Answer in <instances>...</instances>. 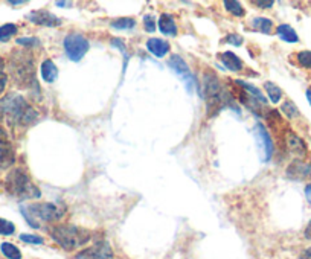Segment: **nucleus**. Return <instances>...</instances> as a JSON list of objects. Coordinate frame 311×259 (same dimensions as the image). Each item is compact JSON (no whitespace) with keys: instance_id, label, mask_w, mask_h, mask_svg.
<instances>
[{"instance_id":"nucleus-24","label":"nucleus","mask_w":311,"mask_h":259,"mask_svg":"<svg viewBox=\"0 0 311 259\" xmlns=\"http://www.w3.org/2000/svg\"><path fill=\"white\" fill-rule=\"evenodd\" d=\"M224 6L229 12H232L234 15L237 17H243L244 15V8L240 2H235V0H226L224 2Z\"/></svg>"},{"instance_id":"nucleus-17","label":"nucleus","mask_w":311,"mask_h":259,"mask_svg":"<svg viewBox=\"0 0 311 259\" xmlns=\"http://www.w3.org/2000/svg\"><path fill=\"white\" fill-rule=\"evenodd\" d=\"M14 160H15L14 151L8 145L0 143V169H6V168L12 166Z\"/></svg>"},{"instance_id":"nucleus-13","label":"nucleus","mask_w":311,"mask_h":259,"mask_svg":"<svg viewBox=\"0 0 311 259\" xmlns=\"http://www.w3.org/2000/svg\"><path fill=\"white\" fill-rule=\"evenodd\" d=\"M287 146L296 156H305V153H307V146H305L304 140L301 137H298L295 133H287Z\"/></svg>"},{"instance_id":"nucleus-40","label":"nucleus","mask_w":311,"mask_h":259,"mask_svg":"<svg viewBox=\"0 0 311 259\" xmlns=\"http://www.w3.org/2000/svg\"><path fill=\"white\" fill-rule=\"evenodd\" d=\"M307 99H308V102L311 104V87L307 90Z\"/></svg>"},{"instance_id":"nucleus-8","label":"nucleus","mask_w":311,"mask_h":259,"mask_svg":"<svg viewBox=\"0 0 311 259\" xmlns=\"http://www.w3.org/2000/svg\"><path fill=\"white\" fill-rule=\"evenodd\" d=\"M113 250L107 241H98L92 247L84 249L76 255V259H113Z\"/></svg>"},{"instance_id":"nucleus-39","label":"nucleus","mask_w":311,"mask_h":259,"mask_svg":"<svg viewBox=\"0 0 311 259\" xmlns=\"http://www.w3.org/2000/svg\"><path fill=\"white\" fill-rule=\"evenodd\" d=\"M305 235H307V238H311V221H310V224H308V227H307V232H305Z\"/></svg>"},{"instance_id":"nucleus-33","label":"nucleus","mask_w":311,"mask_h":259,"mask_svg":"<svg viewBox=\"0 0 311 259\" xmlns=\"http://www.w3.org/2000/svg\"><path fill=\"white\" fill-rule=\"evenodd\" d=\"M273 0H267V2H261V0H256V2H253V5H256V6H261L262 9H268V8H272L273 6Z\"/></svg>"},{"instance_id":"nucleus-6","label":"nucleus","mask_w":311,"mask_h":259,"mask_svg":"<svg viewBox=\"0 0 311 259\" xmlns=\"http://www.w3.org/2000/svg\"><path fill=\"white\" fill-rule=\"evenodd\" d=\"M90 45L89 40L86 37H82L81 34H69L64 38V51L66 55L69 57V60L78 63L82 60V57L87 54Z\"/></svg>"},{"instance_id":"nucleus-18","label":"nucleus","mask_w":311,"mask_h":259,"mask_svg":"<svg viewBox=\"0 0 311 259\" xmlns=\"http://www.w3.org/2000/svg\"><path fill=\"white\" fill-rule=\"evenodd\" d=\"M276 32H278V35H279L284 41H287V43H298V40H299L296 31H295L290 25H279L278 29H276Z\"/></svg>"},{"instance_id":"nucleus-26","label":"nucleus","mask_w":311,"mask_h":259,"mask_svg":"<svg viewBox=\"0 0 311 259\" xmlns=\"http://www.w3.org/2000/svg\"><path fill=\"white\" fill-rule=\"evenodd\" d=\"M14 232H15V226H14L11 221H8V220L0 218V235L9 236V235H12Z\"/></svg>"},{"instance_id":"nucleus-4","label":"nucleus","mask_w":311,"mask_h":259,"mask_svg":"<svg viewBox=\"0 0 311 259\" xmlns=\"http://www.w3.org/2000/svg\"><path fill=\"white\" fill-rule=\"evenodd\" d=\"M22 212H23L26 221L35 229L40 227L37 220L46 221V223H54V221H58L64 215V209L54 203H35L28 207L22 206Z\"/></svg>"},{"instance_id":"nucleus-19","label":"nucleus","mask_w":311,"mask_h":259,"mask_svg":"<svg viewBox=\"0 0 311 259\" xmlns=\"http://www.w3.org/2000/svg\"><path fill=\"white\" fill-rule=\"evenodd\" d=\"M252 26H253L255 29H258L259 32H262V34H270V32H272V26H273V23H272L270 18H265V17H256V18H253Z\"/></svg>"},{"instance_id":"nucleus-41","label":"nucleus","mask_w":311,"mask_h":259,"mask_svg":"<svg viewBox=\"0 0 311 259\" xmlns=\"http://www.w3.org/2000/svg\"><path fill=\"white\" fill-rule=\"evenodd\" d=\"M11 5H22V3H25V2H9Z\"/></svg>"},{"instance_id":"nucleus-15","label":"nucleus","mask_w":311,"mask_h":259,"mask_svg":"<svg viewBox=\"0 0 311 259\" xmlns=\"http://www.w3.org/2000/svg\"><path fill=\"white\" fill-rule=\"evenodd\" d=\"M42 76L46 82H54L58 76V69L52 60H45L42 64Z\"/></svg>"},{"instance_id":"nucleus-34","label":"nucleus","mask_w":311,"mask_h":259,"mask_svg":"<svg viewBox=\"0 0 311 259\" xmlns=\"http://www.w3.org/2000/svg\"><path fill=\"white\" fill-rule=\"evenodd\" d=\"M6 84H8V75H6V73H3V72H0V95L3 93V90H5V87H6Z\"/></svg>"},{"instance_id":"nucleus-25","label":"nucleus","mask_w":311,"mask_h":259,"mask_svg":"<svg viewBox=\"0 0 311 259\" xmlns=\"http://www.w3.org/2000/svg\"><path fill=\"white\" fill-rule=\"evenodd\" d=\"M134 26H136V21L133 18H128V17L116 18L112 21V28H115V29H131Z\"/></svg>"},{"instance_id":"nucleus-1","label":"nucleus","mask_w":311,"mask_h":259,"mask_svg":"<svg viewBox=\"0 0 311 259\" xmlns=\"http://www.w3.org/2000/svg\"><path fill=\"white\" fill-rule=\"evenodd\" d=\"M37 118V112L18 95H11L0 101V121L5 119L9 125H31Z\"/></svg>"},{"instance_id":"nucleus-38","label":"nucleus","mask_w":311,"mask_h":259,"mask_svg":"<svg viewBox=\"0 0 311 259\" xmlns=\"http://www.w3.org/2000/svg\"><path fill=\"white\" fill-rule=\"evenodd\" d=\"M57 6H72L70 2H57Z\"/></svg>"},{"instance_id":"nucleus-10","label":"nucleus","mask_w":311,"mask_h":259,"mask_svg":"<svg viewBox=\"0 0 311 259\" xmlns=\"http://www.w3.org/2000/svg\"><path fill=\"white\" fill-rule=\"evenodd\" d=\"M170 67L174 70V73H177L179 76H182L185 79V84H186L188 90L191 92L192 87H194V78L191 76V70L188 67L186 61L180 57V55H173L168 61Z\"/></svg>"},{"instance_id":"nucleus-36","label":"nucleus","mask_w":311,"mask_h":259,"mask_svg":"<svg viewBox=\"0 0 311 259\" xmlns=\"http://www.w3.org/2000/svg\"><path fill=\"white\" fill-rule=\"evenodd\" d=\"M305 197H307L308 203L311 204V183L310 185H307V188H305Z\"/></svg>"},{"instance_id":"nucleus-2","label":"nucleus","mask_w":311,"mask_h":259,"mask_svg":"<svg viewBox=\"0 0 311 259\" xmlns=\"http://www.w3.org/2000/svg\"><path fill=\"white\" fill-rule=\"evenodd\" d=\"M51 236L64 250L72 252L86 246L92 240V232L76 226L61 224V226H55L51 230Z\"/></svg>"},{"instance_id":"nucleus-21","label":"nucleus","mask_w":311,"mask_h":259,"mask_svg":"<svg viewBox=\"0 0 311 259\" xmlns=\"http://www.w3.org/2000/svg\"><path fill=\"white\" fill-rule=\"evenodd\" d=\"M265 90H267V93H268V96H270V101H272L273 104H278V102L281 101V98H282V90H281L275 82L267 81V82H265Z\"/></svg>"},{"instance_id":"nucleus-28","label":"nucleus","mask_w":311,"mask_h":259,"mask_svg":"<svg viewBox=\"0 0 311 259\" xmlns=\"http://www.w3.org/2000/svg\"><path fill=\"white\" fill-rule=\"evenodd\" d=\"M298 61L304 67L307 69H311V52L310 51H302L298 54Z\"/></svg>"},{"instance_id":"nucleus-5","label":"nucleus","mask_w":311,"mask_h":259,"mask_svg":"<svg viewBox=\"0 0 311 259\" xmlns=\"http://www.w3.org/2000/svg\"><path fill=\"white\" fill-rule=\"evenodd\" d=\"M11 72L17 84L28 87L31 84H35V69L31 55L28 54H14L11 60Z\"/></svg>"},{"instance_id":"nucleus-37","label":"nucleus","mask_w":311,"mask_h":259,"mask_svg":"<svg viewBox=\"0 0 311 259\" xmlns=\"http://www.w3.org/2000/svg\"><path fill=\"white\" fill-rule=\"evenodd\" d=\"M301 259H311V249L310 250H305V252L301 255Z\"/></svg>"},{"instance_id":"nucleus-30","label":"nucleus","mask_w":311,"mask_h":259,"mask_svg":"<svg viewBox=\"0 0 311 259\" xmlns=\"http://www.w3.org/2000/svg\"><path fill=\"white\" fill-rule=\"evenodd\" d=\"M143 26L148 32H154L156 31V18L153 15H145L143 17Z\"/></svg>"},{"instance_id":"nucleus-22","label":"nucleus","mask_w":311,"mask_h":259,"mask_svg":"<svg viewBox=\"0 0 311 259\" xmlns=\"http://www.w3.org/2000/svg\"><path fill=\"white\" fill-rule=\"evenodd\" d=\"M237 84L238 85H241V87H244L246 90H249L250 96L253 98V99H256V101H259L261 104H267V99H265V96L259 92V89H256V87H253L252 84H247V82H244V81H237Z\"/></svg>"},{"instance_id":"nucleus-29","label":"nucleus","mask_w":311,"mask_h":259,"mask_svg":"<svg viewBox=\"0 0 311 259\" xmlns=\"http://www.w3.org/2000/svg\"><path fill=\"white\" fill-rule=\"evenodd\" d=\"M282 112L287 115V118H295V116L298 115V109H296V105H295L293 102H290V101L284 102V105H282Z\"/></svg>"},{"instance_id":"nucleus-42","label":"nucleus","mask_w":311,"mask_h":259,"mask_svg":"<svg viewBox=\"0 0 311 259\" xmlns=\"http://www.w3.org/2000/svg\"><path fill=\"white\" fill-rule=\"evenodd\" d=\"M3 66H5V63H3V60L0 58V69H3ZM0 72H2V70H0Z\"/></svg>"},{"instance_id":"nucleus-35","label":"nucleus","mask_w":311,"mask_h":259,"mask_svg":"<svg viewBox=\"0 0 311 259\" xmlns=\"http://www.w3.org/2000/svg\"><path fill=\"white\" fill-rule=\"evenodd\" d=\"M6 140H8V134H6V131L0 127V143H6Z\"/></svg>"},{"instance_id":"nucleus-27","label":"nucleus","mask_w":311,"mask_h":259,"mask_svg":"<svg viewBox=\"0 0 311 259\" xmlns=\"http://www.w3.org/2000/svg\"><path fill=\"white\" fill-rule=\"evenodd\" d=\"M20 240L26 244H43L45 240L42 236H37V235H31V233H22L20 235Z\"/></svg>"},{"instance_id":"nucleus-11","label":"nucleus","mask_w":311,"mask_h":259,"mask_svg":"<svg viewBox=\"0 0 311 259\" xmlns=\"http://www.w3.org/2000/svg\"><path fill=\"white\" fill-rule=\"evenodd\" d=\"M287 174L298 180L311 179V163H302L301 160H296L290 165Z\"/></svg>"},{"instance_id":"nucleus-3","label":"nucleus","mask_w":311,"mask_h":259,"mask_svg":"<svg viewBox=\"0 0 311 259\" xmlns=\"http://www.w3.org/2000/svg\"><path fill=\"white\" fill-rule=\"evenodd\" d=\"M5 188L6 191L14 197H18L22 200H31V198H40V189L31 182L29 176L20 169L15 168L12 169L6 179H5Z\"/></svg>"},{"instance_id":"nucleus-31","label":"nucleus","mask_w":311,"mask_h":259,"mask_svg":"<svg viewBox=\"0 0 311 259\" xmlns=\"http://www.w3.org/2000/svg\"><path fill=\"white\" fill-rule=\"evenodd\" d=\"M40 41L34 37H22V38H17V45L20 46H37Z\"/></svg>"},{"instance_id":"nucleus-9","label":"nucleus","mask_w":311,"mask_h":259,"mask_svg":"<svg viewBox=\"0 0 311 259\" xmlns=\"http://www.w3.org/2000/svg\"><path fill=\"white\" fill-rule=\"evenodd\" d=\"M28 20L31 23H35V25H40V26H48V28H55V26L61 25V20L55 14H52V12H49L46 9L31 11L28 14Z\"/></svg>"},{"instance_id":"nucleus-16","label":"nucleus","mask_w":311,"mask_h":259,"mask_svg":"<svg viewBox=\"0 0 311 259\" xmlns=\"http://www.w3.org/2000/svg\"><path fill=\"white\" fill-rule=\"evenodd\" d=\"M220 60H221V63L226 66L229 70L238 72V70L243 69V61L234 52H224V54H221Z\"/></svg>"},{"instance_id":"nucleus-32","label":"nucleus","mask_w":311,"mask_h":259,"mask_svg":"<svg viewBox=\"0 0 311 259\" xmlns=\"http://www.w3.org/2000/svg\"><path fill=\"white\" fill-rule=\"evenodd\" d=\"M226 40L234 46H241V43H243V37L238 35V34H231V35L226 37Z\"/></svg>"},{"instance_id":"nucleus-7","label":"nucleus","mask_w":311,"mask_h":259,"mask_svg":"<svg viewBox=\"0 0 311 259\" xmlns=\"http://www.w3.org/2000/svg\"><path fill=\"white\" fill-rule=\"evenodd\" d=\"M253 136L256 139V143H258V149H259V157L262 162H268L272 154H273V142L267 133L265 127L262 124H256L255 128H253Z\"/></svg>"},{"instance_id":"nucleus-14","label":"nucleus","mask_w":311,"mask_h":259,"mask_svg":"<svg viewBox=\"0 0 311 259\" xmlns=\"http://www.w3.org/2000/svg\"><path fill=\"white\" fill-rule=\"evenodd\" d=\"M159 29H160V32L165 34V35L176 37V35H177V26H176V23H174L173 15H170V14H162L160 18H159Z\"/></svg>"},{"instance_id":"nucleus-20","label":"nucleus","mask_w":311,"mask_h":259,"mask_svg":"<svg viewBox=\"0 0 311 259\" xmlns=\"http://www.w3.org/2000/svg\"><path fill=\"white\" fill-rule=\"evenodd\" d=\"M0 250L3 256H6L8 259H22V252L18 250V247H15L11 243H2Z\"/></svg>"},{"instance_id":"nucleus-23","label":"nucleus","mask_w":311,"mask_h":259,"mask_svg":"<svg viewBox=\"0 0 311 259\" xmlns=\"http://www.w3.org/2000/svg\"><path fill=\"white\" fill-rule=\"evenodd\" d=\"M17 32V26L12 23H6L0 26V41H8L11 37H14Z\"/></svg>"},{"instance_id":"nucleus-12","label":"nucleus","mask_w":311,"mask_h":259,"mask_svg":"<svg viewBox=\"0 0 311 259\" xmlns=\"http://www.w3.org/2000/svg\"><path fill=\"white\" fill-rule=\"evenodd\" d=\"M147 49L153 55H156L157 58H163L168 54V51H170V45L165 40H162V38H150L147 41Z\"/></svg>"}]
</instances>
